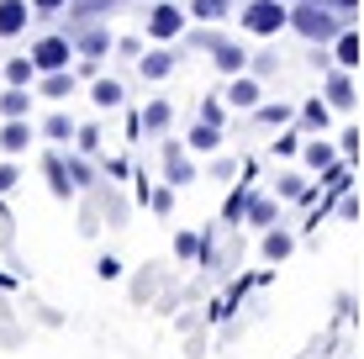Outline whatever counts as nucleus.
<instances>
[{"label": "nucleus", "instance_id": "2eb2a0df", "mask_svg": "<svg viewBox=\"0 0 364 359\" xmlns=\"http://www.w3.org/2000/svg\"><path fill=\"white\" fill-rule=\"evenodd\" d=\"M48 180H53V195H69V185H74V175L58 164V159H48Z\"/></svg>", "mask_w": 364, "mask_h": 359}, {"label": "nucleus", "instance_id": "9d476101", "mask_svg": "<svg viewBox=\"0 0 364 359\" xmlns=\"http://www.w3.org/2000/svg\"><path fill=\"white\" fill-rule=\"evenodd\" d=\"M228 101H232V106H259V85H254V80H232Z\"/></svg>", "mask_w": 364, "mask_h": 359}, {"label": "nucleus", "instance_id": "4be33fe9", "mask_svg": "<svg viewBox=\"0 0 364 359\" xmlns=\"http://www.w3.org/2000/svg\"><path fill=\"white\" fill-rule=\"evenodd\" d=\"M80 53L100 58V53H106V32H85V37H80Z\"/></svg>", "mask_w": 364, "mask_h": 359}, {"label": "nucleus", "instance_id": "dca6fc26", "mask_svg": "<svg viewBox=\"0 0 364 359\" xmlns=\"http://www.w3.org/2000/svg\"><path fill=\"white\" fill-rule=\"evenodd\" d=\"M338 64H343V69H354V64H359V37H354V32L338 37Z\"/></svg>", "mask_w": 364, "mask_h": 359}, {"label": "nucleus", "instance_id": "cd10ccee", "mask_svg": "<svg viewBox=\"0 0 364 359\" xmlns=\"http://www.w3.org/2000/svg\"><path fill=\"white\" fill-rule=\"evenodd\" d=\"M248 217H254V222H269L274 206H269V201H254V206H248Z\"/></svg>", "mask_w": 364, "mask_h": 359}, {"label": "nucleus", "instance_id": "412c9836", "mask_svg": "<svg viewBox=\"0 0 364 359\" xmlns=\"http://www.w3.org/2000/svg\"><path fill=\"white\" fill-rule=\"evenodd\" d=\"M164 164H169V180H191V164H185V154H180V148H169V154H164Z\"/></svg>", "mask_w": 364, "mask_h": 359}, {"label": "nucleus", "instance_id": "c756f323", "mask_svg": "<svg viewBox=\"0 0 364 359\" xmlns=\"http://www.w3.org/2000/svg\"><path fill=\"white\" fill-rule=\"evenodd\" d=\"M243 212H248V201H243V195H232V201H228V222H237Z\"/></svg>", "mask_w": 364, "mask_h": 359}, {"label": "nucleus", "instance_id": "5701e85b", "mask_svg": "<svg viewBox=\"0 0 364 359\" xmlns=\"http://www.w3.org/2000/svg\"><path fill=\"white\" fill-rule=\"evenodd\" d=\"M264 254H269V259H285V254H291V238H285V232H269V238H264Z\"/></svg>", "mask_w": 364, "mask_h": 359}, {"label": "nucleus", "instance_id": "f8f14e48", "mask_svg": "<svg viewBox=\"0 0 364 359\" xmlns=\"http://www.w3.org/2000/svg\"><path fill=\"white\" fill-rule=\"evenodd\" d=\"M232 11V0H196V16L200 21H222Z\"/></svg>", "mask_w": 364, "mask_h": 359}, {"label": "nucleus", "instance_id": "9b49d317", "mask_svg": "<svg viewBox=\"0 0 364 359\" xmlns=\"http://www.w3.org/2000/svg\"><path fill=\"white\" fill-rule=\"evenodd\" d=\"M328 101L333 106H354V85H348L343 74H333V80H328Z\"/></svg>", "mask_w": 364, "mask_h": 359}, {"label": "nucleus", "instance_id": "473e14b6", "mask_svg": "<svg viewBox=\"0 0 364 359\" xmlns=\"http://www.w3.org/2000/svg\"><path fill=\"white\" fill-rule=\"evenodd\" d=\"M37 6H43V11H53V6H64V0H37Z\"/></svg>", "mask_w": 364, "mask_h": 359}, {"label": "nucleus", "instance_id": "7c9ffc66", "mask_svg": "<svg viewBox=\"0 0 364 359\" xmlns=\"http://www.w3.org/2000/svg\"><path fill=\"white\" fill-rule=\"evenodd\" d=\"M11 185H16V169H11V164H0V191H11Z\"/></svg>", "mask_w": 364, "mask_h": 359}, {"label": "nucleus", "instance_id": "72a5a7b5", "mask_svg": "<svg viewBox=\"0 0 364 359\" xmlns=\"http://www.w3.org/2000/svg\"><path fill=\"white\" fill-rule=\"evenodd\" d=\"M338 6H354V0H338Z\"/></svg>", "mask_w": 364, "mask_h": 359}, {"label": "nucleus", "instance_id": "c85d7f7f", "mask_svg": "<svg viewBox=\"0 0 364 359\" xmlns=\"http://www.w3.org/2000/svg\"><path fill=\"white\" fill-rule=\"evenodd\" d=\"M95 143H100V132H95V127H85V132H80V148H85V154H95Z\"/></svg>", "mask_w": 364, "mask_h": 359}, {"label": "nucleus", "instance_id": "a878e982", "mask_svg": "<svg viewBox=\"0 0 364 359\" xmlns=\"http://www.w3.org/2000/svg\"><path fill=\"white\" fill-rule=\"evenodd\" d=\"M174 254H180V259H196V254H200V243L191 238V232H180V243H174Z\"/></svg>", "mask_w": 364, "mask_h": 359}, {"label": "nucleus", "instance_id": "6ab92c4d", "mask_svg": "<svg viewBox=\"0 0 364 359\" xmlns=\"http://www.w3.org/2000/svg\"><path fill=\"white\" fill-rule=\"evenodd\" d=\"M43 132H48V138H58V143H64L69 132H74V122L64 117V111H53V117H48V127H43Z\"/></svg>", "mask_w": 364, "mask_h": 359}, {"label": "nucleus", "instance_id": "20e7f679", "mask_svg": "<svg viewBox=\"0 0 364 359\" xmlns=\"http://www.w3.org/2000/svg\"><path fill=\"white\" fill-rule=\"evenodd\" d=\"M185 27V16H180V6H154V16H148V32L164 43V37H174Z\"/></svg>", "mask_w": 364, "mask_h": 359}, {"label": "nucleus", "instance_id": "393cba45", "mask_svg": "<svg viewBox=\"0 0 364 359\" xmlns=\"http://www.w3.org/2000/svg\"><path fill=\"white\" fill-rule=\"evenodd\" d=\"M306 127H328V106H322V101L306 106Z\"/></svg>", "mask_w": 364, "mask_h": 359}, {"label": "nucleus", "instance_id": "7ed1b4c3", "mask_svg": "<svg viewBox=\"0 0 364 359\" xmlns=\"http://www.w3.org/2000/svg\"><path fill=\"white\" fill-rule=\"evenodd\" d=\"M69 37H43V43L32 48V64L43 69V74H53V69H69Z\"/></svg>", "mask_w": 364, "mask_h": 359}, {"label": "nucleus", "instance_id": "39448f33", "mask_svg": "<svg viewBox=\"0 0 364 359\" xmlns=\"http://www.w3.org/2000/svg\"><path fill=\"white\" fill-rule=\"evenodd\" d=\"M27 0H0V37H16L21 27H27Z\"/></svg>", "mask_w": 364, "mask_h": 359}, {"label": "nucleus", "instance_id": "f03ea898", "mask_svg": "<svg viewBox=\"0 0 364 359\" xmlns=\"http://www.w3.org/2000/svg\"><path fill=\"white\" fill-rule=\"evenodd\" d=\"M285 21H291V11H280V0H248V6H243V27L259 32V37L280 32Z\"/></svg>", "mask_w": 364, "mask_h": 359}, {"label": "nucleus", "instance_id": "2f4dec72", "mask_svg": "<svg viewBox=\"0 0 364 359\" xmlns=\"http://www.w3.org/2000/svg\"><path fill=\"white\" fill-rule=\"evenodd\" d=\"M85 11H106V6H117V0H80Z\"/></svg>", "mask_w": 364, "mask_h": 359}, {"label": "nucleus", "instance_id": "423d86ee", "mask_svg": "<svg viewBox=\"0 0 364 359\" xmlns=\"http://www.w3.org/2000/svg\"><path fill=\"white\" fill-rule=\"evenodd\" d=\"M27 143H32V127H27L21 117H11V122H6V132H0V148H6V154H21Z\"/></svg>", "mask_w": 364, "mask_h": 359}, {"label": "nucleus", "instance_id": "f257e3e1", "mask_svg": "<svg viewBox=\"0 0 364 359\" xmlns=\"http://www.w3.org/2000/svg\"><path fill=\"white\" fill-rule=\"evenodd\" d=\"M291 27H296L301 37H311V43H328V37L338 32V21H333V11H328V6L306 0V6H296V11H291Z\"/></svg>", "mask_w": 364, "mask_h": 359}, {"label": "nucleus", "instance_id": "aec40b11", "mask_svg": "<svg viewBox=\"0 0 364 359\" xmlns=\"http://www.w3.org/2000/svg\"><path fill=\"white\" fill-rule=\"evenodd\" d=\"M143 122H148L154 132H164V127H169V106H164V101H154V106L143 111Z\"/></svg>", "mask_w": 364, "mask_h": 359}, {"label": "nucleus", "instance_id": "f3484780", "mask_svg": "<svg viewBox=\"0 0 364 359\" xmlns=\"http://www.w3.org/2000/svg\"><path fill=\"white\" fill-rule=\"evenodd\" d=\"M122 101V85L117 80H95V106H117Z\"/></svg>", "mask_w": 364, "mask_h": 359}, {"label": "nucleus", "instance_id": "0eeeda50", "mask_svg": "<svg viewBox=\"0 0 364 359\" xmlns=\"http://www.w3.org/2000/svg\"><path fill=\"white\" fill-rule=\"evenodd\" d=\"M211 53H217V69H222V74H237V69L248 64V58H243V48H237V43H217Z\"/></svg>", "mask_w": 364, "mask_h": 359}, {"label": "nucleus", "instance_id": "b1692460", "mask_svg": "<svg viewBox=\"0 0 364 359\" xmlns=\"http://www.w3.org/2000/svg\"><path fill=\"white\" fill-rule=\"evenodd\" d=\"M306 164L328 169V164H333V148H328V143H311V148H306Z\"/></svg>", "mask_w": 364, "mask_h": 359}, {"label": "nucleus", "instance_id": "1a4fd4ad", "mask_svg": "<svg viewBox=\"0 0 364 359\" xmlns=\"http://www.w3.org/2000/svg\"><path fill=\"white\" fill-rule=\"evenodd\" d=\"M74 90V80H69V69H53V74H48V80H43V95H53V101H64V95Z\"/></svg>", "mask_w": 364, "mask_h": 359}, {"label": "nucleus", "instance_id": "4468645a", "mask_svg": "<svg viewBox=\"0 0 364 359\" xmlns=\"http://www.w3.org/2000/svg\"><path fill=\"white\" fill-rule=\"evenodd\" d=\"M32 69H37L32 58H11V64H6V80H11V85H32Z\"/></svg>", "mask_w": 364, "mask_h": 359}, {"label": "nucleus", "instance_id": "bb28decb", "mask_svg": "<svg viewBox=\"0 0 364 359\" xmlns=\"http://www.w3.org/2000/svg\"><path fill=\"white\" fill-rule=\"evenodd\" d=\"M200 122H211V127H222V106H217V101H206V106H200Z\"/></svg>", "mask_w": 364, "mask_h": 359}, {"label": "nucleus", "instance_id": "a211bd4d", "mask_svg": "<svg viewBox=\"0 0 364 359\" xmlns=\"http://www.w3.org/2000/svg\"><path fill=\"white\" fill-rule=\"evenodd\" d=\"M217 138H222V132L211 127V122H200V127L191 132V148H200V154H206V148H217Z\"/></svg>", "mask_w": 364, "mask_h": 359}, {"label": "nucleus", "instance_id": "ddd939ff", "mask_svg": "<svg viewBox=\"0 0 364 359\" xmlns=\"http://www.w3.org/2000/svg\"><path fill=\"white\" fill-rule=\"evenodd\" d=\"M169 69H174V58H169V53H148V58H143V74H148V80H164Z\"/></svg>", "mask_w": 364, "mask_h": 359}, {"label": "nucleus", "instance_id": "6e6552de", "mask_svg": "<svg viewBox=\"0 0 364 359\" xmlns=\"http://www.w3.org/2000/svg\"><path fill=\"white\" fill-rule=\"evenodd\" d=\"M27 106H32V95L21 90V85H11V90L0 95V111H6V122H11V117H27Z\"/></svg>", "mask_w": 364, "mask_h": 359}]
</instances>
